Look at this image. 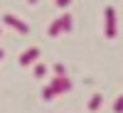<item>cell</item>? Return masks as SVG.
<instances>
[{
	"label": "cell",
	"instance_id": "7a4b0ae2",
	"mask_svg": "<svg viewBox=\"0 0 123 113\" xmlns=\"http://www.w3.org/2000/svg\"><path fill=\"white\" fill-rule=\"evenodd\" d=\"M37 54H39V52H37L35 47H32V49H27V52L22 54V59H20V64H22V66H27V64H32V61L37 59Z\"/></svg>",
	"mask_w": 123,
	"mask_h": 113
},
{
	"label": "cell",
	"instance_id": "277c9868",
	"mask_svg": "<svg viewBox=\"0 0 123 113\" xmlns=\"http://www.w3.org/2000/svg\"><path fill=\"white\" fill-rule=\"evenodd\" d=\"M118 111H123V98H121V101H118Z\"/></svg>",
	"mask_w": 123,
	"mask_h": 113
},
{
	"label": "cell",
	"instance_id": "5b68a950",
	"mask_svg": "<svg viewBox=\"0 0 123 113\" xmlns=\"http://www.w3.org/2000/svg\"><path fill=\"white\" fill-rule=\"evenodd\" d=\"M0 59H3V52H0Z\"/></svg>",
	"mask_w": 123,
	"mask_h": 113
},
{
	"label": "cell",
	"instance_id": "6da1fadb",
	"mask_svg": "<svg viewBox=\"0 0 123 113\" xmlns=\"http://www.w3.org/2000/svg\"><path fill=\"white\" fill-rule=\"evenodd\" d=\"M5 22H7V25H12V27L17 30V32H22V35L27 32V25L22 22V20H17L15 15H5Z\"/></svg>",
	"mask_w": 123,
	"mask_h": 113
},
{
	"label": "cell",
	"instance_id": "8992f818",
	"mask_svg": "<svg viewBox=\"0 0 123 113\" xmlns=\"http://www.w3.org/2000/svg\"><path fill=\"white\" fill-rule=\"evenodd\" d=\"M30 3H35V0H30Z\"/></svg>",
	"mask_w": 123,
	"mask_h": 113
},
{
	"label": "cell",
	"instance_id": "3957f363",
	"mask_svg": "<svg viewBox=\"0 0 123 113\" xmlns=\"http://www.w3.org/2000/svg\"><path fill=\"white\" fill-rule=\"evenodd\" d=\"M106 15H108V25H106V32H108V37H113L116 35V22H113V10H106Z\"/></svg>",
	"mask_w": 123,
	"mask_h": 113
}]
</instances>
